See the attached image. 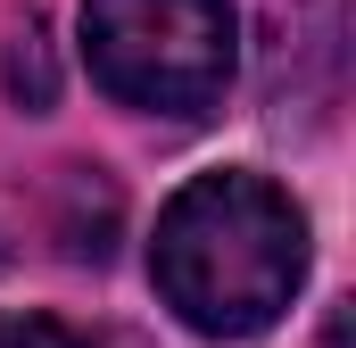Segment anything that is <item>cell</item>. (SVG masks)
Here are the masks:
<instances>
[{"label": "cell", "instance_id": "6da1fadb", "mask_svg": "<svg viewBox=\"0 0 356 348\" xmlns=\"http://www.w3.org/2000/svg\"><path fill=\"white\" fill-rule=\"evenodd\" d=\"M149 282L191 332L257 340L290 315L307 282V216L257 166H207L158 207Z\"/></svg>", "mask_w": 356, "mask_h": 348}, {"label": "cell", "instance_id": "7a4b0ae2", "mask_svg": "<svg viewBox=\"0 0 356 348\" xmlns=\"http://www.w3.org/2000/svg\"><path fill=\"white\" fill-rule=\"evenodd\" d=\"M83 67L116 108L199 125L241 67L232 0H83Z\"/></svg>", "mask_w": 356, "mask_h": 348}, {"label": "cell", "instance_id": "5b68a950", "mask_svg": "<svg viewBox=\"0 0 356 348\" xmlns=\"http://www.w3.org/2000/svg\"><path fill=\"white\" fill-rule=\"evenodd\" d=\"M0 348H83L67 324L50 315H25V307H0Z\"/></svg>", "mask_w": 356, "mask_h": 348}, {"label": "cell", "instance_id": "3957f363", "mask_svg": "<svg viewBox=\"0 0 356 348\" xmlns=\"http://www.w3.org/2000/svg\"><path fill=\"white\" fill-rule=\"evenodd\" d=\"M340 0H273V75L290 67V108H323L340 91Z\"/></svg>", "mask_w": 356, "mask_h": 348}, {"label": "cell", "instance_id": "8992f818", "mask_svg": "<svg viewBox=\"0 0 356 348\" xmlns=\"http://www.w3.org/2000/svg\"><path fill=\"white\" fill-rule=\"evenodd\" d=\"M99 348H149V340H133V332H108V340H99Z\"/></svg>", "mask_w": 356, "mask_h": 348}, {"label": "cell", "instance_id": "277c9868", "mask_svg": "<svg viewBox=\"0 0 356 348\" xmlns=\"http://www.w3.org/2000/svg\"><path fill=\"white\" fill-rule=\"evenodd\" d=\"M8 91H17V108H33V116H42V108H50V50H42V17H25V25H17V42H8Z\"/></svg>", "mask_w": 356, "mask_h": 348}]
</instances>
